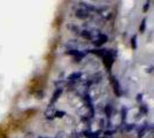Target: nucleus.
Instances as JSON below:
<instances>
[{
	"label": "nucleus",
	"instance_id": "9b49d317",
	"mask_svg": "<svg viewBox=\"0 0 154 138\" xmlns=\"http://www.w3.org/2000/svg\"><path fill=\"white\" fill-rule=\"evenodd\" d=\"M131 46H132L134 50L137 48V36L136 35H134V37L131 38Z\"/></svg>",
	"mask_w": 154,
	"mask_h": 138
},
{
	"label": "nucleus",
	"instance_id": "ddd939ff",
	"mask_svg": "<svg viewBox=\"0 0 154 138\" xmlns=\"http://www.w3.org/2000/svg\"><path fill=\"white\" fill-rule=\"evenodd\" d=\"M127 113H128V108L127 107H123L122 108V118L123 121L125 120V118H127Z\"/></svg>",
	"mask_w": 154,
	"mask_h": 138
},
{
	"label": "nucleus",
	"instance_id": "423d86ee",
	"mask_svg": "<svg viewBox=\"0 0 154 138\" xmlns=\"http://www.w3.org/2000/svg\"><path fill=\"white\" fill-rule=\"evenodd\" d=\"M112 82H113V89L115 90V93L120 97L121 96V89H120V84H119V82H117V79L115 78V77H113V79H112Z\"/></svg>",
	"mask_w": 154,
	"mask_h": 138
},
{
	"label": "nucleus",
	"instance_id": "20e7f679",
	"mask_svg": "<svg viewBox=\"0 0 154 138\" xmlns=\"http://www.w3.org/2000/svg\"><path fill=\"white\" fill-rule=\"evenodd\" d=\"M149 125L151 124H148V123H144V124L140 127V129L138 130V137L141 138V137H144L146 133H148V129H149Z\"/></svg>",
	"mask_w": 154,
	"mask_h": 138
},
{
	"label": "nucleus",
	"instance_id": "f3484780",
	"mask_svg": "<svg viewBox=\"0 0 154 138\" xmlns=\"http://www.w3.org/2000/svg\"><path fill=\"white\" fill-rule=\"evenodd\" d=\"M106 135H113V133H115V130L113 131V130H109V131H105Z\"/></svg>",
	"mask_w": 154,
	"mask_h": 138
},
{
	"label": "nucleus",
	"instance_id": "dca6fc26",
	"mask_svg": "<svg viewBox=\"0 0 154 138\" xmlns=\"http://www.w3.org/2000/svg\"><path fill=\"white\" fill-rule=\"evenodd\" d=\"M82 137H83V135H74V133L70 136V138H82Z\"/></svg>",
	"mask_w": 154,
	"mask_h": 138
},
{
	"label": "nucleus",
	"instance_id": "f257e3e1",
	"mask_svg": "<svg viewBox=\"0 0 154 138\" xmlns=\"http://www.w3.org/2000/svg\"><path fill=\"white\" fill-rule=\"evenodd\" d=\"M75 16H76L77 19H79V20H86V19L90 17L91 14L89 13L86 9L79 7V8H77L76 11H75Z\"/></svg>",
	"mask_w": 154,
	"mask_h": 138
},
{
	"label": "nucleus",
	"instance_id": "4468645a",
	"mask_svg": "<svg viewBox=\"0 0 154 138\" xmlns=\"http://www.w3.org/2000/svg\"><path fill=\"white\" fill-rule=\"evenodd\" d=\"M63 115H66V113L64 112H55L54 118H63Z\"/></svg>",
	"mask_w": 154,
	"mask_h": 138
},
{
	"label": "nucleus",
	"instance_id": "6e6552de",
	"mask_svg": "<svg viewBox=\"0 0 154 138\" xmlns=\"http://www.w3.org/2000/svg\"><path fill=\"white\" fill-rule=\"evenodd\" d=\"M105 113H106V115H107V118H110L112 116V114H113V106L108 104L107 106H105Z\"/></svg>",
	"mask_w": 154,
	"mask_h": 138
},
{
	"label": "nucleus",
	"instance_id": "1a4fd4ad",
	"mask_svg": "<svg viewBox=\"0 0 154 138\" xmlns=\"http://www.w3.org/2000/svg\"><path fill=\"white\" fill-rule=\"evenodd\" d=\"M68 29L74 33H81V30H79V28H78L76 24H71V23L68 24Z\"/></svg>",
	"mask_w": 154,
	"mask_h": 138
},
{
	"label": "nucleus",
	"instance_id": "0eeeda50",
	"mask_svg": "<svg viewBox=\"0 0 154 138\" xmlns=\"http://www.w3.org/2000/svg\"><path fill=\"white\" fill-rule=\"evenodd\" d=\"M101 131H97V132H91V131H85L83 132V136L86 138H99V135H100Z\"/></svg>",
	"mask_w": 154,
	"mask_h": 138
},
{
	"label": "nucleus",
	"instance_id": "9d476101",
	"mask_svg": "<svg viewBox=\"0 0 154 138\" xmlns=\"http://www.w3.org/2000/svg\"><path fill=\"white\" fill-rule=\"evenodd\" d=\"M145 29H146V19H143V21H141V23H140V26H139V31H140V32H144Z\"/></svg>",
	"mask_w": 154,
	"mask_h": 138
},
{
	"label": "nucleus",
	"instance_id": "f8f14e48",
	"mask_svg": "<svg viewBox=\"0 0 154 138\" xmlns=\"http://www.w3.org/2000/svg\"><path fill=\"white\" fill-rule=\"evenodd\" d=\"M125 125H127V129H124V131L125 132H130L131 130H134V129L136 128V125L134 124V123H132V124H125Z\"/></svg>",
	"mask_w": 154,
	"mask_h": 138
},
{
	"label": "nucleus",
	"instance_id": "7ed1b4c3",
	"mask_svg": "<svg viewBox=\"0 0 154 138\" xmlns=\"http://www.w3.org/2000/svg\"><path fill=\"white\" fill-rule=\"evenodd\" d=\"M62 91H63V89L62 87H58L55 91H54V93H53V97H52L51 99V103H50V106H52L57 100H58L59 98H60V96L62 94Z\"/></svg>",
	"mask_w": 154,
	"mask_h": 138
},
{
	"label": "nucleus",
	"instance_id": "39448f33",
	"mask_svg": "<svg viewBox=\"0 0 154 138\" xmlns=\"http://www.w3.org/2000/svg\"><path fill=\"white\" fill-rule=\"evenodd\" d=\"M81 77H82V72H72V74H70V75L68 76V79L71 81V82H76V81H78Z\"/></svg>",
	"mask_w": 154,
	"mask_h": 138
},
{
	"label": "nucleus",
	"instance_id": "f03ea898",
	"mask_svg": "<svg viewBox=\"0 0 154 138\" xmlns=\"http://www.w3.org/2000/svg\"><path fill=\"white\" fill-rule=\"evenodd\" d=\"M107 40H108V37H107V35H105V33H101V35H100V36H99L97 39L93 40V44L99 47V46L103 45V44H105Z\"/></svg>",
	"mask_w": 154,
	"mask_h": 138
},
{
	"label": "nucleus",
	"instance_id": "2eb2a0df",
	"mask_svg": "<svg viewBox=\"0 0 154 138\" xmlns=\"http://www.w3.org/2000/svg\"><path fill=\"white\" fill-rule=\"evenodd\" d=\"M149 6H151V2H149V1H147V2L145 4V6H144V9H143V11L146 13V12H147V9H148V7H149Z\"/></svg>",
	"mask_w": 154,
	"mask_h": 138
}]
</instances>
